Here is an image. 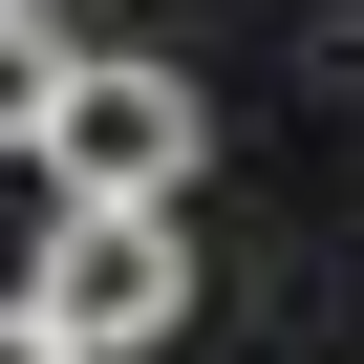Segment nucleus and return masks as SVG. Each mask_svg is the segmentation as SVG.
<instances>
[{"label": "nucleus", "instance_id": "4", "mask_svg": "<svg viewBox=\"0 0 364 364\" xmlns=\"http://www.w3.org/2000/svg\"><path fill=\"white\" fill-rule=\"evenodd\" d=\"M0 364H86V343H65V321H43V300H0Z\"/></svg>", "mask_w": 364, "mask_h": 364}, {"label": "nucleus", "instance_id": "2", "mask_svg": "<svg viewBox=\"0 0 364 364\" xmlns=\"http://www.w3.org/2000/svg\"><path fill=\"white\" fill-rule=\"evenodd\" d=\"M193 150H215L193 65H65V107H43V193H193Z\"/></svg>", "mask_w": 364, "mask_h": 364}, {"label": "nucleus", "instance_id": "1", "mask_svg": "<svg viewBox=\"0 0 364 364\" xmlns=\"http://www.w3.org/2000/svg\"><path fill=\"white\" fill-rule=\"evenodd\" d=\"M22 300L86 343V364H150L171 321H193V236H171V193H43V257Z\"/></svg>", "mask_w": 364, "mask_h": 364}, {"label": "nucleus", "instance_id": "3", "mask_svg": "<svg viewBox=\"0 0 364 364\" xmlns=\"http://www.w3.org/2000/svg\"><path fill=\"white\" fill-rule=\"evenodd\" d=\"M43 107H65V22L0 0V150H43Z\"/></svg>", "mask_w": 364, "mask_h": 364}]
</instances>
